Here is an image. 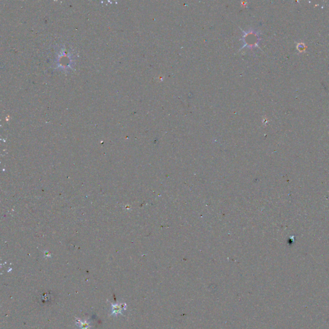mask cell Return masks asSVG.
<instances>
[{
	"instance_id": "7a4b0ae2",
	"label": "cell",
	"mask_w": 329,
	"mask_h": 329,
	"mask_svg": "<svg viewBox=\"0 0 329 329\" xmlns=\"http://www.w3.org/2000/svg\"><path fill=\"white\" fill-rule=\"evenodd\" d=\"M76 321L78 325H79L81 329H90L89 324L88 323L87 321H81V319H79V318H76Z\"/></svg>"
},
{
	"instance_id": "6da1fadb",
	"label": "cell",
	"mask_w": 329,
	"mask_h": 329,
	"mask_svg": "<svg viewBox=\"0 0 329 329\" xmlns=\"http://www.w3.org/2000/svg\"><path fill=\"white\" fill-rule=\"evenodd\" d=\"M111 310H112V313H111V315H118V314H122V307H121L120 304H113V303H111Z\"/></svg>"
},
{
	"instance_id": "3957f363",
	"label": "cell",
	"mask_w": 329,
	"mask_h": 329,
	"mask_svg": "<svg viewBox=\"0 0 329 329\" xmlns=\"http://www.w3.org/2000/svg\"><path fill=\"white\" fill-rule=\"evenodd\" d=\"M120 306H121V307H122V309H124V310L126 309V307H127L126 303H121Z\"/></svg>"
}]
</instances>
